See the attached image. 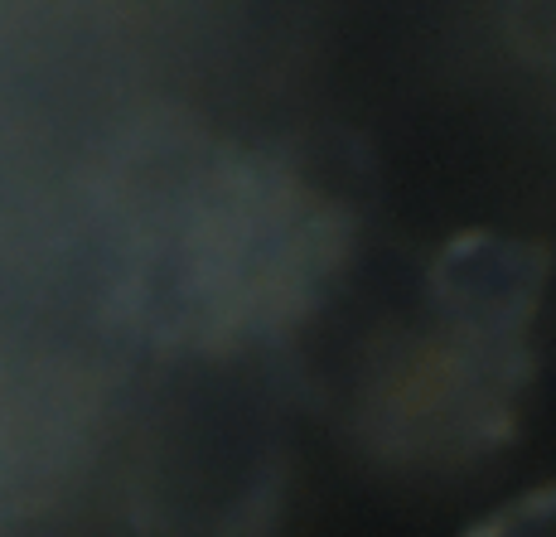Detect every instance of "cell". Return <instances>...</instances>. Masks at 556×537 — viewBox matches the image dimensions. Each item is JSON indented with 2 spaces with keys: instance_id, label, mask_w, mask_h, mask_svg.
<instances>
[{
  "instance_id": "obj_1",
  "label": "cell",
  "mask_w": 556,
  "mask_h": 537,
  "mask_svg": "<svg viewBox=\"0 0 556 537\" xmlns=\"http://www.w3.org/2000/svg\"><path fill=\"white\" fill-rule=\"evenodd\" d=\"M532 373L528 339L431 315L421 335L392 344L363 383L358 432L397 465L479 460L513 436Z\"/></svg>"
},
{
  "instance_id": "obj_2",
  "label": "cell",
  "mask_w": 556,
  "mask_h": 537,
  "mask_svg": "<svg viewBox=\"0 0 556 537\" xmlns=\"http://www.w3.org/2000/svg\"><path fill=\"white\" fill-rule=\"evenodd\" d=\"M552 257L542 242L469 228L451 238L426 266V310L455 325L504 339H532Z\"/></svg>"
},
{
  "instance_id": "obj_3",
  "label": "cell",
  "mask_w": 556,
  "mask_h": 537,
  "mask_svg": "<svg viewBox=\"0 0 556 537\" xmlns=\"http://www.w3.org/2000/svg\"><path fill=\"white\" fill-rule=\"evenodd\" d=\"M459 537H556V485L518 494V499L484 513L475 528H465Z\"/></svg>"
},
{
  "instance_id": "obj_4",
  "label": "cell",
  "mask_w": 556,
  "mask_h": 537,
  "mask_svg": "<svg viewBox=\"0 0 556 537\" xmlns=\"http://www.w3.org/2000/svg\"><path fill=\"white\" fill-rule=\"evenodd\" d=\"M513 35L542 63H556V0H513Z\"/></svg>"
}]
</instances>
